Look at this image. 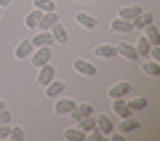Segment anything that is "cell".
I'll list each match as a JSON object with an SVG mask.
<instances>
[{"label":"cell","mask_w":160,"mask_h":141,"mask_svg":"<svg viewBox=\"0 0 160 141\" xmlns=\"http://www.w3.org/2000/svg\"><path fill=\"white\" fill-rule=\"evenodd\" d=\"M53 56V45H43V48H32V53H29V61H32V67H43V64H48Z\"/></svg>","instance_id":"6da1fadb"},{"label":"cell","mask_w":160,"mask_h":141,"mask_svg":"<svg viewBox=\"0 0 160 141\" xmlns=\"http://www.w3.org/2000/svg\"><path fill=\"white\" fill-rule=\"evenodd\" d=\"M32 48H43V45H53V35L48 29H35V35L29 37Z\"/></svg>","instance_id":"7a4b0ae2"},{"label":"cell","mask_w":160,"mask_h":141,"mask_svg":"<svg viewBox=\"0 0 160 141\" xmlns=\"http://www.w3.org/2000/svg\"><path fill=\"white\" fill-rule=\"evenodd\" d=\"M51 80H56V67H53V61L38 67V83H40V85H48Z\"/></svg>","instance_id":"3957f363"},{"label":"cell","mask_w":160,"mask_h":141,"mask_svg":"<svg viewBox=\"0 0 160 141\" xmlns=\"http://www.w3.org/2000/svg\"><path fill=\"white\" fill-rule=\"evenodd\" d=\"M72 69H75V72H80L83 77H96V64L86 61V59H75V61H72Z\"/></svg>","instance_id":"277c9868"},{"label":"cell","mask_w":160,"mask_h":141,"mask_svg":"<svg viewBox=\"0 0 160 141\" xmlns=\"http://www.w3.org/2000/svg\"><path fill=\"white\" fill-rule=\"evenodd\" d=\"M75 22H78L83 29H96L99 27V19L93 16V13H88V11H78L75 13Z\"/></svg>","instance_id":"5b68a950"},{"label":"cell","mask_w":160,"mask_h":141,"mask_svg":"<svg viewBox=\"0 0 160 141\" xmlns=\"http://www.w3.org/2000/svg\"><path fill=\"white\" fill-rule=\"evenodd\" d=\"M115 51H118V56H123V59H128V61H139V53H136V48H133V43H118L115 45Z\"/></svg>","instance_id":"8992f818"},{"label":"cell","mask_w":160,"mask_h":141,"mask_svg":"<svg viewBox=\"0 0 160 141\" xmlns=\"http://www.w3.org/2000/svg\"><path fill=\"white\" fill-rule=\"evenodd\" d=\"M56 22H59V13H56V11H40V19H38V29H51Z\"/></svg>","instance_id":"52a82bcc"},{"label":"cell","mask_w":160,"mask_h":141,"mask_svg":"<svg viewBox=\"0 0 160 141\" xmlns=\"http://www.w3.org/2000/svg\"><path fill=\"white\" fill-rule=\"evenodd\" d=\"M93 117H96V128L102 130L104 136H109L115 130V120L109 117V114H93Z\"/></svg>","instance_id":"ba28073f"},{"label":"cell","mask_w":160,"mask_h":141,"mask_svg":"<svg viewBox=\"0 0 160 141\" xmlns=\"http://www.w3.org/2000/svg\"><path fill=\"white\" fill-rule=\"evenodd\" d=\"M46 88V96L48 99H59V96H64V83L62 80H51L48 85H43Z\"/></svg>","instance_id":"9c48e42d"},{"label":"cell","mask_w":160,"mask_h":141,"mask_svg":"<svg viewBox=\"0 0 160 141\" xmlns=\"http://www.w3.org/2000/svg\"><path fill=\"white\" fill-rule=\"evenodd\" d=\"M112 112L118 114V120H123V117H128V114H133L131 109H128V101H126V99H112Z\"/></svg>","instance_id":"30bf717a"},{"label":"cell","mask_w":160,"mask_h":141,"mask_svg":"<svg viewBox=\"0 0 160 141\" xmlns=\"http://www.w3.org/2000/svg\"><path fill=\"white\" fill-rule=\"evenodd\" d=\"M142 11H144L142 6H123V8L118 11V16H120V19H126V22H131V24H133V19H136V16H139Z\"/></svg>","instance_id":"8fae6325"},{"label":"cell","mask_w":160,"mask_h":141,"mask_svg":"<svg viewBox=\"0 0 160 141\" xmlns=\"http://www.w3.org/2000/svg\"><path fill=\"white\" fill-rule=\"evenodd\" d=\"M149 24H155V13H149V11H142L133 19V29H139V32H142L144 27H149Z\"/></svg>","instance_id":"7c38bea8"},{"label":"cell","mask_w":160,"mask_h":141,"mask_svg":"<svg viewBox=\"0 0 160 141\" xmlns=\"http://www.w3.org/2000/svg\"><path fill=\"white\" fill-rule=\"evenodd\" d=\"M131 96V83H118L109 88V99H126Z\"/></svg>","instance_id":"4fadbf2b"},{"label":"cell","mask_w":160,"mask_h":141,"mask_svg":"<svg viewBox=\"0 0 160 141\" xmlns=\"http://www.w3.org/2000/svg\"><path fill=\"white\" fill-rule=\"evenodd\" d=\"M69 114H72V120L78 123V120H83V117H88V114H93V107H91V104H75V109H72Z\"/></svg>","instance_id":"5bb4252c"},{"label":"cell","mask_w":160,"mask_h":141,"mask_svg":"<svg viewBox=\"0 0 160 141\" xmlns=\"http://www.w3.org/2000/svg\"><path fill=\"white\" fill-rule=\"evenodd\" d=\"M75 104H78L75 99H62V96H59V101H56V114H69V112L75 109Z\"/></svg>","instance_id":"9a60e30c"},{"label":"cell","mask_w":160,"mask_h":141,"mask_svg":"<svg viewBox=\"0 0 160 141\" xmlns=\"http://www.w3.org/2000/svg\"><path fill=\"white\" fill-rule=\"evenodd\" d=\"M109 27H112V32H133V24L126 22V19H120V16H115Z\"/></svg>","instance_id":"2e32d148"},{"label":"cell","mask_w":160,"mask_h":141,"mask_svg":"<svg viewBox=\"0 0 160 141\" xmlns=\"http://www.w3.org/2000/svg\"><path fill=\"white\" fill-rule=\"evenodd\" d=\"M48 32L53 35V43H67V37H69V35H67V29L62 27V22H56L51 29H48Z\"/></svg>","instance_id":"e0dca14e"},{"label":"cell","mask_w":160,"mask_h":141,"mask_svg":"<svg viewBox=\"0 0 160 141\" xmlns=\"http://www.w3.org/2000/svg\"><path fill=\"white\" fill-rule=\"evenodd\" d=\"M133 48H136L139 59H149V51H152V43H149L147 37H139V43L133 45Z\"/></svg>","instance_id":"ac0fdd59"},{"label":"cell","mask_w":160,"mask_h":141,"mask_svg":"<svg viewBox=\"0 0 160 141\" xmlns=\"http://www.w3.org/2000/svg\"><path fill=\"white\" fill-rule=\"evenodd\" d=\"M142 72L149 75V77H160V64L155 61V59H147V61L142 64Z\"/></svg>","instance_id":"d6986e66"},{"label":"cell","mask_w":160,"mask_h":141,"mask_svg":"<svg viewBox=\"0 0 160 141\" xmlns=\"http://www.w3.org/2000/svg\"><path fill=\"white\" fill-rule=\"evenodd\" d=\"M29 53H32V43H29V40H22V43L16 45L13 56H16V59H29Z\"/></svg>","instance_id":"ffe728a7"},{"label":"cell","mask_w":160,"mask_h":141,"mask_svg":"<svg viewBox=\"0 0 160 141\" xmlns=\"http://www.w3.org/2000/svg\"><path fill=\"white\" fill-rule=\"evenodd\" d=\"M139 128V120L133 117V114H128V117H123V123H120V133H131V130Z\"/></svg>","instance_id":"44dd1931"},{"label":"cell","mask_w":160,"mask_h":141,"mask_svg":"<svg viewBox=\"0 0 160 141\" xmlns=\"http://www.w3.org/2000/svg\"><path fill=\"white\" fill-rule=\"evenodd\" d=\"M96 56H102V59H115V56H118V51H115V45L104 43V45H96Z\"/></svg>","instance_id":"7402d4cb"},{"label":"cell","mask_w":160,"mask_h":141,"mask_svg":"<svg viewBox=\"0 0 160 141\" xmlns=\"http://www.w3.org/2000/svg\"><path fill=\"white\" fill-rule=\"evenodd\" d=\"M142 32H144V37H147V40H149L152 45H160V32H158V27H155V24H149V27H144Z\"/></svg>","instance_id":"603a6c76"},{"label":"cell","mask_w":160,"mask_h":141,"mask_svg":"<svg viewBox=\"0 0 160 141\" xmlns=\"http://www.w3.org/2000/svg\"><path fill=\"white\" fill-rule=\"evenodd\" d=\"M64 139H67V141H86V130H80V128H67V130H64Z\"/></svg>","instance_id":"cb8c5ba5"},{"label":"cell","mask_w":160,"mask_h":141,"mask_svg":"<svg viewBox=\"0 0 160 141\" xmlns=\"http://www.w3.org/2000/svg\"><path fill=\"white\" fill-rule=\"evenodd\" d=\"M78 128H80V130H86V133H88V130H93V128H96V117H93V114H88V117L78 120Z\"/></svg>","instance_id":"d4e9b609"},{"label":"cell","mask_w":160,"mask_h":141,"mask_svg":"<svg viewBox=\"0 0 160 141\" xmlns=\"http://www.w3.org/2000/svg\"><path fill=\"white\" fill-rule=\"evenodd\" d=\"M128 109H131L133 114L142 112V109H147V99H131V101H128Z\"/></svg>","instance_id":"484cf974"},{"label":"cell","mask_w":160,"mask_h":141,"mask_svg":"<svg viewBox=\"0 0 160 141\" xmlns=\"http://www.w3.org/2000/svg\"><path fill=\"white\" fill-rule=\"evenodd\" d=\"M38 19H40V11H38V8H35V11H29V13H27V19H24V22H27V27L32 29V32L38 29Z\"/></svg>","instance_id":"4316f807"},{"label":"cell","mask_w":160,"mask_h":141,"mask_svg":"<svg viewBox=\"0 0 160 141\" xmlns=\"http://www.w3.org/2000/svg\"><path fill=\"white\" fill-rule=\"evenodd\" d=\"M35 8L38 11H56V3L53 0H35Z\"/></svg>","instance_id":"83f0119b"},{"label":"cell","mask_w":160,"mask_h":141,"mask_svg":"<svg viewBox=\"0 0 160 141\" xmlns=\"http://www.w3.org/2000/svg\"><path fill=\"white\" fill-rule=\"evenodd\" d=\"M8 139H11V141H24V130H22V128H13V125H11V136H8Z\"/></svg>","instance_id":"f1b7e54d"},{"label":"cell","mask_w":160,"mask_h":141,"mask_svg":"<svg viewBox=\"0 0 160 141\" xmlns=\"http://www.w3.org/2000/svg\"><path fill=\"white\" fill-rule=\"evenodd\" d=\"M13 120V114H11V109H0V125H8Z\"/></svg>","instance_id":"f546056e"},{"label":"cell","mask_w":160,"mask_h":141,"mask_svg":"<svg viewBox=\"0 0 160 141\" xmlns=\"http://www.w3.org/2000/svg\"><path fill=\"white\" fill-rule=\"evenodd\" d=\"M11 3H13V0H0V6H3V8H6V6H11Z\"/></svg>","instance_id":"4dcf8cb0"},{"label":"cell","mask_w":160,"mask_h":141,"mask_svg":"<svg viewBox=\"0 0 160 141\" xmlns=\"http://www.w3.org/2000/svg\"><path fill=\"white\" fill-rule=\"evenodd\" d=\"M0 109H8V104H6V101H3V99H0Z\"/></svg>","instance_id":"1f68e13d"},{"label":"cell","mask_w":160,"mask_h":141,"mask_svg":"<svg viewBox=\"0 0 160 141\" xmlns=\"http://www.w3.org/2000/svg\"><path fill=\"white\" fill-rule=\"evenodd\" d=\"M78 3H93V0H78Z\"/></svg>","instance_id":"d6a6232c"},{"label":"cell","mask_w":160,"mask_h":141,"mask_svg":"<svg viewBox=\"0 0 160 141\" xmlns=\"http://www.w3.org/2000/svg\"><path fill=\"white\" fill-rule=\"evenodd\" d=\"M0 19H3V6H0Z\"/></svg>","instance_id":"836d02e7"}]
</instances>
